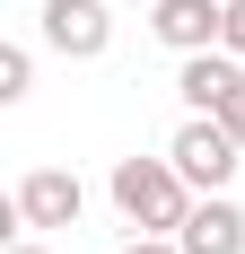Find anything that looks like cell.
<instances>
[{
	"label": "cell",
	"mask_w": 245,
	"mask_h": 254,
	"mask_svg": "<svg viewBox=\"0 0 245 254\" xmlns=\"http://www.w3.org/2000/svg\"><path fill=\"white\" fill-rule=\"evenodd\" d=\"M114 210H122L140 237H167V228H184L193 184H184L175 158H114Z\"/></svg>",
	"instance_id": "cell-1"
},
{
	"label": "cell",
	"mask_w": 245,
	"mask_h": 254,
	"mask_svg": "<svg viewBox=\"0 0 245 254\" xmlns=\"http://www.w3.org/2000/svg\"><path fill=\"white\" fill-rule=\"evenodd\" d=\"M167 158L184 167V184H193V193H228V176H237V140H228L219 114H193V123L167 140Z\"/></svg>",
	"instance_id": "cell-2"
},
{
	"label": "cell",
	"mask_w": 245,
	"mask_h": 254,
	"mask_svg": "<svg viewBox=\"0 0 245 254\" xmlns=\"http://www.w3.org/2000/svg\"><path fill=\"white\" fill-rule=\"evenodd\" d=\"M18 202V228H79V210H88V184L70 167H35V176L9 193Z\"/></svg>",
	"instance_id": "cell-3"
},
{
	"label": "cell",
	"mask_w": 245,
	"mask_h": 254,
	"mask_svg": "<svg viewBox=\"0 0 245 254\" xmlns=\"http://www.w3.org/2000/svg\"><path fill=\"white\" fill-rule=\"evenodd\" d=\"M44 44L70 53V62H97L114 44V18H105V0H44Z\"/></svg>",
	"instance_id": "cell-4"
},
{
	"label": "cell",
	"mask_w": 245,
	"mask_h": 254,
	"mask_svg": "<svg viewBox=\"0 0 245 254\" xmlns=\"http://www.w3.org/2000/svg\"><path fill=\"white\" fill-rule=\"evenodd\" d=\"M219 26H228V0H158V9H149V35L167 53H210Z\"/></svg>",
	"instance_id": "cell-5"
},
{
	"label": "cell",
	"mask_w": 245,
	"mask_h": 254,
	"mask_svg": "<svg viewBox=\"0 0 245 254\" xmlns=\"http://www.w3.org/2000/svg\"><path fill=\"white\" fill-rule=\"evenodd\" d=\"M175 246H184V254H245V210L228 202V193H201V202L184 210Z\"/></svg>",
	"instance_id": "cell-6"
},
{
	"label": "cell",
	"mask_w": 245,
	"mask_h": 254,
	"mask_svg": "<svg viewBox=\"0 0 245 254\" xmlns=\"http://www.w3.org/2000/svg\"><path fill=\"white\" fill-rule=\"evenodd\" d=\"M175 88H184L193 114H219V97H228V88H245V70H237V53H228V44H210V53H184Z\"/></svg>",
	"instance_id": "cell-7"
},
{
	"label": "cell",
	"mask_w": 245,
	"mask_h": 254,
	"mask_svg": "<svg viewBox=\"0 0 245 254\" xmlns=\"http://www.w3.org/2000/svg\"><path fill=\"white\" fill-rule=\"evenodd\" d=\"M26 88H35V53H26V44H9V53H0V105H18Z\"/></svg>",
	"instance_id": "cell-8"
},
{
	"label": "cell",
	"mask_w": 245,
	"mask_h": 254,
	"mask_svg": "<svg viewBox=\"0 0 245 254\" xmlns=\"http://www.w3.org/2000/svg\"><path fill=\"white\" fill-rule=\"evenodd\" d=\"M219 123H228V140L245 149V88H228V97H219Z\"/></svg>",
	"instance_id": "cell-9"
},
{
	"label": "cell",
	"mask_w": 245,
	"mask_h": 254,
	"mask_svg": "<svg viewBox=\"0 0 245 254\" xmlns=\"http://www.w3.org/2000/svg\"><path fill=\"white\" fill-rule=\"evenodd\" d=\"M219 44H228V53L245 62V0H228V26H219Z\"/></svg>",
	"instance_id": "cell-10"
},
{
	"label": "cell",
	"mask_w": 245,
	"mask_h": 254,
	"mask_svg": "<svg viewBox=\"0 0 245 254\" xmlns=\"http://www.w3.org/2000/svg\"><path fill=\"white\" fill-rule=\"evenodd\" d=\"M122 254H184V246H175V237H131Z\"/></svg>",
	"instance_id": "cell-11"
},
{
	"label": "cell",
	"mask_w": 245,
	"mask_h": 254,
	"mask_svg": "<svg viewBox=\"0 0 245 254\" xmlns=\"http://www.w3.org/2000/svg\"><path fill=\"white\" fill-rule=\"evenodd\" d=\"M9 254H44V246H35V237H26V246H9Z\"/></svg>",
	"instance_id": "cell-12"
}]
</instances>
